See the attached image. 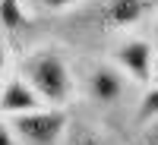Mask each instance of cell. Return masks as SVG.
Segmentation results:
<instances>
[{
    "label": "cell",
    "instance_id": "8",
    "mask_svg": "<svg viewBox=\"0 0 158 145\" xmlns=\"http://www.w3.org/2000/svg\"><path fill=\"white\" fill-rule=\"evenodd\" d=\"M158 117V85H146V91L139 95L136 101V114H133V123L142 129L146 123H152Z\"/></svg>",
    "mask_w": 158,
    "mask_h": 145
},
{
    "label": "cell",
    "instance_id": "10",
    "mask_svg": "<svg viewBox=\"0 0 158 145\" xmlns=\"http://www.w3.org/2000/svg\"><path fill=\"white\" fill-rule=\"evenodd\" d=\"M79 3H85V0H38V6H41L44 13H63V10L79 6Z\"/></svg>",
    "mask_w": 158,
    "mask_h": 145
},
{
    "label": "cell",
    "instance_id": "4",
    "mask_svg": "<svg viewBox=\"0 0 158 145\" xmlns=\"http://www.w3.org/2000/svg\"><path fill=\"white\" fill-rule=\"evenodd\" d=\"M130 79L117 63H89L85 73H82V91L85 98L95 104V107H104L111 111L117 104L127 101V91H130Z\"/></svg>",
    "mask_w": 158,
    "mask_h": 145
},
{
    "label": "cell",
    "instance_id": "13",
    "mask_svg": "<svg viewBox=\"0 0 158 145\" xmlns=\"http://www.w3.org/2000/svg\"><path fill=\"white\" fill-rule=\"evenodd\" d=\"M152 35L158 38V13H155V19H152Z\"/></svg>",
    "mask_w": 158,
    "mask_h": 145
},
{
    "label": "cell",
    "instance_id": "5",
    "mask_svg": "<svg viewBox=\"0 0 158 145\" xmlns=\"http://www.w3.org/2000/svg\"><path fill=\"white\" fill-rule=\"evenodd\" d=\"M111 60L133 79L136 85H152L158 50H155V44L149 41V38H123V41H117Z\"/></svg>",
    "mask_w": 158,
    "mask_h": 145
},
{
    "label": "cell",
    "instance_id": "6",
    "mask_svg": "<svg viewBox=\"0 0 158 145\" xmlns=\"http://www.w3.org/2000/svg\"><path fill=\"white\" fill-rule=\"evenodd\" d=\"M35 107H44V98L35 91V85L19 70L6 73V82H3V117L25 114V111H35Z\"/></svg>",
    "mask_w": 158,
    "mask_h": 145
},
{
    "label": "cell",
    "instance_id": "9",
    "mask_svg": "<svg viewBox=\"0 0 158 145\" xmlns=\"http://www.w3.org/2000/svg\"><path fill=\"white\" fill-rule=\"evenodd\" d=\"M63 145H111V142L104 139L95 126H89V123H76L70 133H67Z\"/></svg>",
    "mask_w": 158,
    "mask_h": 145
},
{
    "label": "cell",
    "instance_id": "7",
    "mask_svg": "<svg viewBox=\"0 0 158 145\" xmlns=\"http://www.w3.org/2000/svg\"><path fill=\"white\" fill-rule=\"evenodd\" d=\"M3 29L6 35H19L22 29L32 25V13L25 10V0H3Z\"/></svg>",
    "mask_w": 158,
    "mask_h": 145
},
{
    "label": "cell",
    "instance_id": "11",
    "mask_svg": "<svg viewBox=\"0 0 158 145\" xmlns=\"http://www.w3.org/2000/svg\"><path fill=\"white\" fill-rule=\"evenodd\" d=\"M139 145H158V117L139 129Z\"/></svg>",
    "mask_w": 158,
    "mask_h": 145
},
{
    "label": "cell",
    "instance_id": "12",
    "mask_svg": "<svg viewBox=\"0 0 158 145\" xmlns=\"http://www.w3.org/2000/svg\"><path fill=\"white\" fill-rule=\"evenodd\" d=\"M0 145H22V142H19V136L10 129V123H6V120H3V133H0Z\"/></svg>",
    "mask_w": 158,
    "mask_h": 145
},
{
    "label": "cell",
    "instance_id": "14",
    "mask_svg": "<svg viewBox=\"0 0 158 145\" xmlns=\"http://www.w3.org/2000/svg\"><path fill=\"white\" fill-rule=\"evenodd\" d=\"M152 85H158V63H155V76H152Z\"/></svg>",
    "mask_w": 158,
    "mask_h": 145
},
{
    "label": "cell",
    "instance_id": "3",
    "mask_svg": "<svg viewBox=\"0 0 158 145\" xmlns=\"http://www.w3.org/2000/svg\"><path fill=\"white\" fill-rule=\"evenodd\" d=\"M10 129L19 136L22 145H60L70 133V117L63 107L44 104V107L6 117Z\"/></svg>",
    "mask_w": 158,
    "mask_h": 145
},
{
    "label": "cell",
    "instance_id": "2",
    "mask_svg": "<svg viewBox=\"0 0 158 145\" xmlns=\"http://www.w3.org/2000/svg\"><path fill=\"white\" fill-rule=\"evenodd\" d=\"M19 73L35 85V91L44 98V104L63 107L76 95V79L67 57L54 47H35L19 60Z\"/></svg>",
    "mask_w": 158,
    "mask_h": 145
},
{
    "label": "cell",
    "instance_id": "1",
    "mask_svg": "<svg viewBox=\"0 0 158 145\" xmlns=\"http://www.w3.org/2000/svg\"><path fill=\"white\" fill-rule=\"evenodd\" d=\"M158 13V0H85L79 3L76 16L70 19L73 29L89 35H117Z\"/></svg>",
    "mask_w": 158,
    "mask_h": 145
}]
</instances>
